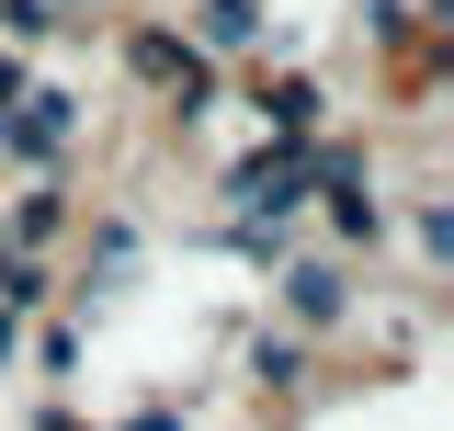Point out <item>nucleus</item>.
<instances>
[{
	"label": "nucleus",
	"mask_w": 454,
	"mask_h": 431,
	"mask_svg": "<svg viewBox=\"0 0 454 431\" xmlns=\"http://www.w3.org/2000/svg\"><path fill=\"white\" fill-rule=\"evenodd\" d=\"M12 148H23V160H57V148H68V103H57V91H12Z\"/></svg>",
	"instance_id": "obj_1"
}]
</instances>
